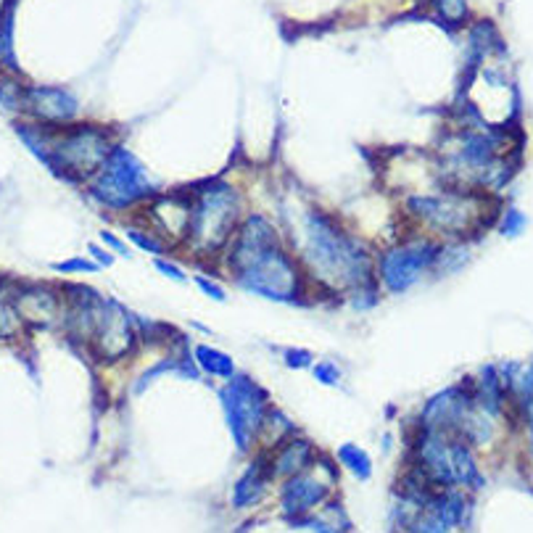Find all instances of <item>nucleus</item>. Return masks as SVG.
<instances>
[{"label": "nucleus", "mask_w": 533, "mask_h": 533, "mask_svg": "<svg viewBox=\"0 0 533 533\" xmlns=\"http://www.w3.org/2000/svg\"><path fill=\"white\" fill-rule=\"evenodd\" d=\"M291 243L314 288L346 296L356 311L378 304L375 254L338 217L310 204L293 223Z\"/></svg>", "instance_id": "nucleus-1"}, {"label": "nucleus", "mask_w": 533, "mask_h": 533, "mask_svg": "<svg viewBox=\"0 0 533 533\" xmlns=\"http://www.w3.org/2000/svg\"><path fill=\"white\" fill-rule=\"evenodd\" d=\"M190 223L182 251L193 259H220L246 214L243 193L224 178L204 179L188 190Z\"/></svg>", "instance_id": "nucleus-2"}, {"label": "nucleus", "mask_w": 533, "mask_h": 533, "mask_svg": "<svg viewBox=\"0 0 533 533\" xmlns=\"http://www.w3.org/2000/svg\"><path fill=\"white\" fill-rule=\"evenodd\" d=\"M243 293L266 299L272 304H293L301 307L310 301L311 280L301 266L299 257L285 246V240L272 243L262 251L235 262L224 269Z\"/></svg>", "instance_id": "nucleus-3"}, {"label": "nucleus", "mask_w": 533, "mask_h": 533, "mask_svg": "<svg viewBox=\"0 0 533 533\" xmlns=\"http://www.w3.org/2000/svg\"><path fill=\"white\" fill-rule=\"evenodd\" d=\"M484 212L486 204L478 188L441 182L436 190H420L404 198V214L412 227L439 240H465L478 232Z\"/></svg>", "instance_id": "nucleus-4"}, {"label": "nucleus", "mask_w": 533, "mask_h": 533, "mask_svg": "<svg viewBox=\"0 0 533 533\" xmlns=\"http://www.w3.org/2000/svg\"><path fill=\"white\" fill-rule=\"evenodd\" d=\"M412 465L433 489L478 491L484 486L476 449L446 431L415 428Z\"/></svg>", "instance_id": "nucleus-5"}, {"label": "nucleus", "mask_w": 533, "mask_h": 533, "mask_svg": "<svg viewBox=\"0 0 533 533\" xmlns=\"http://www.w3.org/2000/svg\"><path fill=\"white\" fill-rule=\"evenodd\" d=\"M85 193L98 209L125 217L140 212L162 190L148 175L145 164L125 143H119L100 164V170L85 182Z\"/></svg>", "instance_id": "nucleus-6"}, {"label": "nucleus", "mask_w": 533, "mask_h": 533, "mask_svg": "<svg viewBox=\"0 0 533 533\" xmlns=\"http://www.w3.org/2000/svg\"><path fill=\"white\" fill-rule=\"evenodd\" d=\"M119 143L122 140L111 125L77 122L53 130L43 164L69 185H85Z\"/></svg>", "instance_id": "nucleus-7"}, {"label": "nucleus", "mask_w": 533, "mask_h": 533, "mask_svg": "<svg viewBox=\"0 0 533 533\" xmlns=\"http://www.w3.org/2000/svg\"><path fill=\"white\" fill-rule=\"evenodd\" d=\"M441 240L425 232H412L399 243H391L375 254V277L383 293L401 296L420 285L425 277H433Z\"/></svg>", "instance_id": "nucleus-8"}, {"label": "nucleus", "mask_w": 533, "mask_h": 533, "mask_svg": "<svg viewBox=\"0 0 533 533\" xmlns=\"http://www.w3.org/2000/svg\"><path fill=\"white\" fill-rule=\"evenodd\" d=\"M217 399L223 406L227 431L232 436V444L240 454H251L259 444L262 428H265L266 412L272 406L266 389L246 372H238L235 378L224 380L217 391Z\"/></svg>", "instance_id": "nucleus-9"}, {"label": "nucleus", "mask_w": 533, "mask_h": 533, "mask_svg": "<svg viewBox=\"0 0 533 533\" xmlns=\"http://www.w3.org/2000/svg\"><path fill=\"white\" fill-rule=\"evenodd\" d=\"M137 341H140L137 314H133L117 299H106L100 319L88 344L92 356L103 364H117L133 354L137 349Z\"/></svg>", "instance_id": "nucleus-10"}, {"label": "nucleus", "mask_w": 533, "mask_h": 533, "mask_svg": "<svg viewBox=\"0 0 533 533\" xmlns=\"http://www.w3.org/2000/svg\"><path fill=\"white\" fill-rule=\"evenodd\" d=\"M22 111L43 127L61 130V127L80 122L83 106L72 90L61 88V85H32V88H24Z\"/></svg>", "instance_id": "nucleus-11"}, {"label": "nucleus", "mask_w": 533, "mask_h": 533, "mask_svg": "<svg viewBox=\"0 0 533 533\" xmlns=\"http://www.w3.org/2000/svg\"><path fill=\"white\" fill-rule=\"evenodd\" d=\"M336 484V473L319 476V457L311 465L310 470L283 481L280 486V510L285 515V520H299L307 518L314 510L325 507L330 502V491Z\"/></svg>", "instance_id": "nucleus-12"}, {"label": "nucleus", "mask_w": 533, "mask_h": 533, "mask_svg": "<svg viewBox=\"0 0 533 533\" xmlns=\"http://www.w3.org/2000/svg\"><path fill=\"white\" fill-rule=\"evenodd\" d=\"M140 217L145 227L162 235L172 249H179L190 223V196L185 193H159L143 209Z\"/></svg>", "instance_id": "nucleus-13"}, {"label": "nucleus", "mask_w": 533, "mask_h": 533, "mask_svg": "<svg viewBox=\"0 0 533 533\" xmlns=\"http://www.w3.org/2000/svg\"><path fill=\"white\" fill-rule=\"evenodd\" d=\"M61 288H64V307H66L64 328L77 344L88 346L106 299L92 285H61Z\"/></svg>", "instance_id": "nucleus-14"}, {"label": "nucleus", "mask_w": 533, "mask_h": 533, "mask_svg": "<svg viewBox=\"0 0 533 533\" xmlns=\"http://www.w3.org/2000/svg\"><path fill=\"white\" fill-rule=\"evenodd\" d=\"M16 310L24 325L50 330L64 328V291H56L50 285H24L16 288Z\"/></svg>", "instance_id": "nucleus-15"}, {"label": "nucleus", "mask_w": 533, "mask_h": 533, "mask_svg": "<svg viewBox=\"0 0 533 533\" xmlns=\"http://www.w3.org/2000/svg\"><path fill=\"white\" fill-rule=\"evenodd\" d=\"M262 454H265L266 459V470H269V478L272 481H288V478H293V476H299V473H304V470H310L311 465L317 462V457H319V451H317V446L311 441L310 436H304V433H291L288 439H283L280 444H275L272 449H262Z\"/></svg>", "instance_id": "nucleus-16"}, {"label": "nucleus", "mask_w": 533, "mask_h": 533, "mask_svg": "<svg viewBox=\"0 0 533 533\" xmlns=\"http://www.w3.org/2000/svg\"><path fill=\"white\" fill-rule=\"evenodd\" d=\"M269 481H272V478H269V470H266V459L265 454L259 451V454L249 462V467L240 473V478L235 481L230 504H232L235 510H249V507L259 504Z\"/></svg>", "instance_id": "nucleus-17"}, {"label": "nucleus", "mask_w": 533, "mask_h": 533, "mask_svg": "<svg viewBox=\"0 0 533 533\" xmlns=\"http://www.w3.org/2000/svg\"><path fill=\"white\" fill-rule=\"evenodd\" d=\"M425 510H431L449 531L462 529L470 518V502L459 489H436Z\"/></svg>", "instance_id": "nucleus-18"}, {"label": "nucleus", "mask_w": 533, "mask_h": 533, "mask_svg": "<svg viewBox=\"0 0 533 533\" xmlns=\"http://www.w3.org/2000/svg\"><path fill=\"white\" fill-rule=\"evenodd\" d=\"M193 362H196V367H198L201 375L214 378V380H223V383L238 375L235 359L227 354V352H223V349L212 346V344H196L193 346Z\"/></svg>", "instance_id": "nucleus-19"}, {"label": "nucleus", "mask_w": 533, "mask_h": 533, "mask_svg": "<svg viewBox=\"0 0 533 533\" xmlns=\"http://www.w3.org/2000/svg\"><path fill=\"white\" fill-rule=\"evenodd\" d=\"M125 238H127V243L137 249V251H143V254H151V257H170L175 249L162 238V235H156L151 227H145V224H125Z\"/></svg>", "instance_id": "nucleus-20"}, {"label": "nucleus", "mask_w": 533, "mask_h": 533, "mask_svg": "<svg viewBox=\"0 0 533 533\" xmlns=\"http://www.w3.org/2000/svg\"><path fill=\"white\" fill-rule=\"evenodd\" d=\"M470 259H473V251L465 240H441V251H439V259H436L433 277L454 275L465 265H470Z\"/></svg>", "instance_id": "nucleus-21"}, {"label": "nucleus", "mask_w": 533, "mask_h": 533, "mask_svg": "<svg viewBox=\"0 0 533 533\" xmlns=\"http://www.w3.org/2000/svg\"><path fill=\"white\" fill-rule=\"evenodd\" d=\"M24 330V322L16 310V285L0 283V341L13 338Z\"/></svg>", "instance_id": "nucleus-22"}, {"label": "nucleus", "mask_w": 533, "mask_h": 533, "mask_svg": "<svg viewBox=\"0 0 533 533\" xmlns=\"http://www.w3.org/2000/svg\"><path fill=\"white\" fill-rule=\"evenodd\" d=\"M336 462L344 470H349L356 481H370V476H372V457L362 446L352 444V441L336 449Z\"/></svg>", "instance_id": "nucleus-23"}, {"label": "nucleus", "mask_w": 533, "mask_h": 533, "mask_svg": "<svg viewBox=\"0 0 533 533\" xmlns=\"http://www.w3.org/2000/svg\"><path fill=\"white\" fill-rule=\"evenodd\" d=\"M291 433H296V425H293V420L283 412V409H277V406H269V412H266V420H265V428H262V436H259V444L262 449H272L275 444H280L283 439H288Z\"/></svg>", "instance_id": "nucleus-24"}, {"label": "nucleus", "mask_w": 533, "mask_h": 533, "mask_svg": "<svg viewBox=\"0 0 533 533\" xmlns=\"http://www.w3.org/2000/svg\"><path fill=\"white\" fill-rule=\"evenodd\" d=\"M496 232L502 235V238H507V240H515V238H520L526 230H529V214L520 209V206H515V204H507L504 209H502V214L496 217Z\"/></svg>", "instance_id": "nucleus-25"}, {"label": "nucleus", "mask_w": 533, "mask_h": 533, "mask_svg": "<svg viewBox=\"0 0 533 533\" xmlns=\"http://www.w3.org/2000/svg\"><path fill=\"white\" fill-rule=\"evenodd\" d=\"M311 378L319 383V386H325V389H341L344 386V367L338 364V362H333V359H317L314 364H311Z\"/></svg>", "instance_id": "nucleus-26"}, {"label": "nucleus", "mask_w": 533, "mask_h": 533, "mask_svg": "<svg viewBox=\"0 0 533 533\" xmlns=\"http://www.w3.org/2000/svg\"><path fill=\"white\" fill-rule=\"evenodd\" d=\"M433 13L449 27H459L467 22L470 5H467V0H433Z\"/></svg>", "instance_id": "nucleus-27"}, {"label": "nucleus", "mask_w": 533, "mask_h": 533, "mask_svg": "<svg viewBox=\"0 0 533 533\" xmlns=\"http://www.w3.org/2000/svg\"><path fill=\"white\" fill-rule=\"evenodd\" d=\"M50 269L61 272V275H98L100 272V266L95 265L90 257H69V259L53 262Z\"/></svg>", "instance_id": "nucleus-28"}, {"label": "nucleus", "mask_w": 533, "mask_h": 533, "mask_svg": "<svg viewBox=\"0 0 533 533\" xmlns=\"http://www.w3.org/2000/svg\"><path fill=\"white\" fill-rule=\"evenodd\" d=\"M280 359L288 370H311V364L317 362L314 352L304 349V346H285L280 349Z\"/></svg>", "instance_id": "nucleus-29"}, {"label": "nucleus", "mask_w": 533, "mask_h": 533, "mask_svg": "<svg viewBox=\"0 0 533 533\" xmlns=\"http://www.w3.org/2000/svg\"><path fill=\"white\" fill-rule=\"evenodd\" d=\"M193 283H196V288L206 296V299H212V301H217V304H224L227 301V288H224L220 280H214V277H209V275H193Z\"/></svg>", "instance_id": "nucleus-30"}, {"label": "nucleus", "mask_w": 533, "mask_h": 533, "mask_svg": "<svg viewBox=\"0 0 533 533\" xmlns=\"http://www.w3.org/2000/svg\"><path fill=\"white\" fill-rule=\"evenodd\" d=\"M98 238H100V243H103L114 257H119V259H130V257H133V246H130L127 238H122L119 232H114V230H100Z\"/></svg>", "instance_id": "nucleus-31"}, {"label": "nucleus", "mask_w": 533, "mask_h": 533, "mask_svg": "<svg viewBox=\"0 0 533 533\" xmlns=\"http://www.w3.org/2000/svg\"><path fill=\"white\" fill-rule=\"evenodd\" d=\"M153 269L162 275V277H167V280H172V283H188V272H185V266L179 265L178 259H172V257H153Z\"/></svg>", "instance_id": "nucleus-32"}, {"label": "nucleus", "mask_w": 533, "mask_h": 533, "mask_svg": "<svg viewBox=\"0 0 533 533\" xmlns=\"http://www.w3.org/2000/svg\"><path fill=\"white\" fill-rule=\"evenodd\" d=\"M88 257L100 266V269H109V266L117 262V257L103 246V243H88Z\"/></svg>", "instance_id": "nucleus-33"}, {"label": "nucleus", "mask_w": 533, "mask_h": 533, "mask_svg": "<svg viewBox=\"0 0 533 533\" xmlns=\"http://www.w3.org/2000/svg\"><path fill=\"white\" fill-rule=\"evenodd\" d=\"M293 526H301L311 533H341L338 529H333L325 518H314V515H307V518H299L293 520Z\"/></svg>", "instance_id": "nucleus-34"}]
</instances>
